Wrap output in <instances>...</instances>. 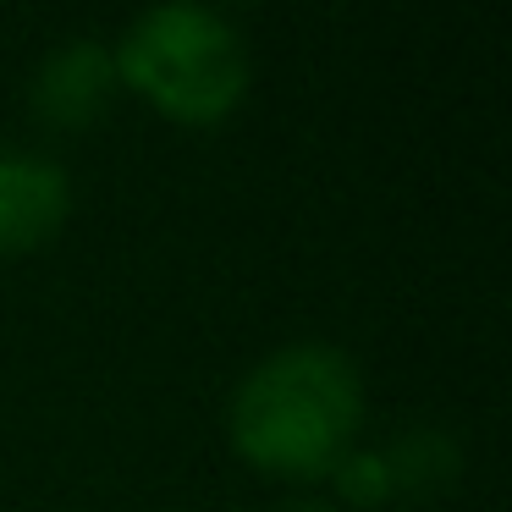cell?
<instances>
[{
	"label": "cell",
	"instance_id": "6da1fadb",
	"mask_svg": "<svg viewBox=\"0 0 512 512\" xmlns=\"http://www.w3.org/2000/svg\"><path fill=\"white\" fill-rule=\"evenodd\" d=\"M364 375L353 353L325 336H298L237 375L226 397V441L259 474L314 485L364 435Z\"/></svg>",
	"mask_w": 512,
	"mask_h": 512
},
{
	"label": "cell",
	"instance_id": "7a4b0ae2",
	"mask_svg": "<svg viewBox=\"0 0 512 512\" xmlns=\"http://www.w3.org/2000/svg\"><path fill=\"white\" fill-rule=\"evenodd\" d=\"M116 83L177 127H221L254 89L243 28L204 0H155L111 45Z\"/></svg>",
	"mask_w": 512,
	"mask_h": 512
},
{
	"label": "cell",
	"instance_id": "3957f363",
	"mask_svg": "<svg viewBox=\"0 0 512 512\" xmlns=\"http://www.w3.org/2000/svg\"><path fill=\"white\" fill-rule=\"evenodd\" d=\"M72 221V177L56 155L0 144V259L34 254Z\"/></svg>",
	"mask_w": 512,
	"mask_h": 512
},
{
	"label": "cell",
	"instance_id": "277c9868",
	"mask_svg": "<svg viewBox=\"0 0 512 512\" xmlns=\"http://www.w3.org/2000/svg\"><path fill=\"white\" fill-rule=\"evenodd\" d=\"M116 56L111 39L100 34H72L61 45L45 50V61L34 67V83H28V100H34V116L56 133H83L105 116V105L116 100Z\"/></svg>",
	"mask_w": 512,
	"mask_h": 512
},
{
	"label": "cell",
	"instance_id": "5b68a950",
	"mask_svg": "<svg viewBox=\"0 0 512 512\" xmlns=\"http://www.w3.org/2000/svg\"><path fill=\"white\" fill-rule=\"evenodd\" d=\"M380 452H386V463H391V485H397V496H413V501L441 496V490L463 474V452H457V441L446 430H435V424L397 430Z\"/></svg>",
	"mask_w": 512,
	"mask_h": 512
},
{
	"label": "cell",
	"instance_id": "8992f818",
	"mask_svg": "<svg viewBox=\"0 0 512 512\" xmlns=\"http://www.w3.org/2000/svg\"><path fill=\"white\" fill-rule=\"evenodd\" d=\"M331 485H336V501H342V507H386V501H397L386 452H380V446H364V441L331 468Z\"/></svg>",
	"mask_w": 512,
	"mask_h": 512
},
{
	"label": "cell",
	"instance_id": "52a82bcc",
	"mask_svg": "<svg viewBox=\"0 0 512 512\" xmlns=\"http://www.w3.org/2000/svg\"><path fill=\"white\" fill-rule=\"evenodd\" d=\"M270 512H342V507L325 501V496H287V501H276Z\"/></svg>",
	"mask_w": 512,
	"mask_h": 512
}]
</instances>
